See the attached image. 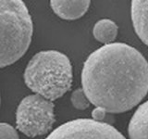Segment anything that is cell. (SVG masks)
Masks as SVG:
<instances>
[{
    "label": "cell",
    "mask_w": 148,
    "mask_h": 139,
    "mask_svg": "<svg viewBox=\"0 0 148 139\" xmlns=\"http://www.w3.org/2000/svg\"><path fill=\"white\" fill-rule=\"evenodd\" d=\"M119 28L116 23L109 19H102L97 21L92 29L95 38L105 45L112 44L117 38Z\"/></svg>",
    "instance_id": "cell-9"
},
{
    "label": "cell",
    "mask_w": 148,
    "mask_h": 139,
    "mask_svg": "<svg viewBox=\"0 0 148 139\" xmlns=\"http://www.w3.org/2000/svg\"><path fill=\"white\" fill-rule=\"evenodd\" d=\"M54 103L39 95L24 97L16 110V125L29 137L44 136L52 129L56 120Z\"/></svg>",
    "instance_id": "cell-4"
},
{
    "label": "cell",
    "mask_w": 148,
    "mask_h": 139,
    "mask_svg": "<svg viewBox=\"0 0 148 139\" xmlns=\"http://www.w3.org/2000/svg\"><path fill=\"white\" fill-rule=\"evenodd\" d=\"M23 78L29 89L53 102L71 87L73 74L71 60L57 50L40 51L28 62Z\"/></svg>",
    "instance_id": "cell-2"
},
{
    "label": "cell",
    "mask_w": 148,
    "mask_h": 139,
    "mask_svg": "<svg viewBox=\"0 0 148 139\" xmlns=\"http://www.w3.org/2000/svg\"><path fill=\"white\" fill-rule=\"evenodd\" d=\"M90 3L89 0H81V1L52 0L50 1V6L58 17L63 20L73 21L84 15L90 7Z\"/></svg>",
    "instance_id": "cell-6"
},
{
    "label": "cell",
    "mask_w": 148,
    "mask_h": 139,
    "mask_svg": "<svg viewBox=\"0 0 148 139\" xmlns=\"http://www.w3.org/2000/svg\"><path fill=\"white\" fill-rule=\"evenodd\" d=\"M45 139H126L112 125L92 119H77L61 124Z\"/></svg>",
    "instance_id": "cell-5"
},
{
    "label": "cell",
    "mask_w": 148,
    "mask_h": 139,
    "mask_svg": "<svg viewBox=\"0 0 148 139\" xmlns=\"http://www.w3.org/2000/svg\"><path fill=\"white\" fill-rule=\"evenodd\" d=\"M131 14L137 36L148 46V0H133Z\"/></svg>",
    "instance_id": "cell-7"
},
{
    "label": "cell",
    "mask_w": 148,
    "mask_h": 139,
    "mask_svg": "<svg viewBox=\"0 0 148 139\" xmlns=\"http://www.w3.org/2000/svg\"><path fill=\"white\" fill-rule=\"evenodd\" d=\"M34 24L21 0H0V69L18 61L32 42Z\"/></svg>",
    "instance_id": "cell-3"
},
{
    "label": "cell",
    "mask_w": 148,
    "mask_h": 139,
    "mask_svg": "<svg viewBox=\"0 0 148 139\" xmlns=\"http://www.w3.org/2000/svg\"><path fill=\"white\" fill-rule=\"evenodd\" d=\"M0 103H1V97H0Z\"/></svg>",
    "instance_id": "cell-13"
},
{
    "label": "cell",
    "mask_w": 148,
    "mask_h": 139,
    "mask_svg": "<svg viewBox=\"0 0 148 139\" xmlns=\"http://www.w3.org/2000/svg\"><path fill=\"white\" fill-rule=\"evenodd\" d=\"M0 139H20L17 130L8 123L0 122Z\"/></svg>",
    "instance_id": "cell-12"
},
{
    "label": "cell",
    "mask_w": 148,
    "mask_h": 139,
    "mask_svg": "<svg viewBox=\"0 0 148 139\" xmlns=\"http://www.w3.org/2000/svg\"><path fill=\"white\" fill-rule=\"evenodd\" d=\"M82 85L90 103L110 114L136 107L148 93V62L132 46L112 43L85 60Z\"/></svg>",
    "instance_id": "cell-1"
},
{
    "label": "cell",
    "mask_w": 148,
    "mask_h": 139,
    "mask_svg": "<svg viewBox=\"0 0 148 139\" xmlns=\"http://www.w3.org/2000/svg\"><path fill=\"white\" fill-rule=\"evenodd\" d=\"M71 101L74 108L80 110L86 109L87 108H89L91 104L89 99L87 98L84 91L82 90V88H78V89L72 92Z\"/></svg>",
    "instance_id": "cell-10"
},
{
    "label": "cell",
    "mask_w": 148,
    "mask_h": 139,
    "mask_svg": "<svg viewBox=\"0 0 148 139\" xmlns=\"http://www.w3.org/2000/svg\"><path fill=\"white\" fill-rule=\"evenodd\" d=\"M92 117L94 120L99 122H105V123H113L114 118L110 113L106 112V111L101 108H95L92 111ZM111 125V124H110Z\"/></svg>",
    "instance_id": "cell-11"
},
{
    "label": "cell",
    "mask_w": 148,
    "mask_h": 139,
    "mask_svg": "<svg viewBox=\"0 0 148 139\" xmlns=\"http://www.w3.org/2000/svg\"><path fill=\"white\" fill-rule=\"evenodd\" d=\"M130 139H148V100L133 113L128 125Z\"/></svg>",
    "instance_id": "cell-8"
}]
</instances>
